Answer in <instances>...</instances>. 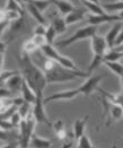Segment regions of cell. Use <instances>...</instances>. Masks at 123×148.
Masks as SVG:
<instances>
[{
    "instance_id": "cell-1",
    "label": "cell",
    "mask_w": 123,
    "mask_h": 148,
    "mask_svg": "<svg viewBox=\"0 0 123 148\" xmlns=\"http://www.w3.org/2000/svg\"><path fill=\"white\" fill-rule=\"evenodd\" d=\"M18 62L20 64V75L23 79L35 92L36 95H44V89L48 84L43 70L33 62L29 54L24 52L20 53Z\"/></svg>"
},
{
    "instance_id": "cell-2",
    "label": "cell",
    "mask_w": 123,
    "mask_h": 148,
    "mask_svg": "<svg viewBox=\"0 0 123 148\" xmlns=\"http://www.w3.org/2000/svg\"><path fill=\"white\" fill-rule=\"evenodd\" d=\"M42 70L45 75L46 84L54 83H68L72 82L77 78H88L89 75L81 70H71L68 68L62 67L61 64L51 60L49 58L43 62Z\"/></svg>"
},
{
    "instance_id": "cell-3",
    "label": "cell",
    "mask_w": 123,
    "mask_h": 148,
    "mask_svg": "<svg viewBox=\"0 0 123 148\" xmlns=\"http://www.w3.org/2000/svg\"><path fill=\"white\" fill-rule=\"evenodd\" d=\"M90 47H92V51H93V60L89 64L88 74H92L103 63L104 54L109 49L105 37L102 35H97V34L90 37Z\"/></svg>"
},
{
    "instance_id": "cell-4",
    "label": "cell",
    "mask_w": 123,
    "mask_h": 148,
    "mask_svg": "<svg viewBox=\"0 0 123 148\" xmlns=\"http://www.w3.org/2000/svg\"><path fill=\"white\" fill-rule=\"evenodd\" d=\"M35 125H36V121H35L33 114H29L26 119L22 120L20 124L18 125V129H19L18 148H28L31 139L34 135Z\"/></svg>"
},
{
    "instance_id": "cell-5",
    "label": "cell",
    "mask_w": 123,
    "mask_h": 148,
    "mask_svg": "<svg viewBox=\"0 0 123 148\" xmlns=\"http://www.w3.org/2000/svg\"><path fill=\"white\" fill-rule=\"evenodd\" d=\"M96 33H97V26H95V25H87V26H84L81 28H78L74 32V34H72L71 36L67 37V38L62 40L60 42H58L57 47L67 48V47L76 43V42H79V41H83V40H86V38H90V37L94 36Z\"/></svg>"
},
{
    "instance_id": "cell-6",
    "label": "cell",
    "mask_w": 123,
    "mask_h": 148,
    "mask_svg": "<svg viewBox=\"0 0 123 148\" xmlns=\"http://www.w3.org/2000/svg\"><path fill=\"white\" fill-rule=\"evenodd\" d=\"M40 50L42 51V53H43V56L45 58H49L51 60L55 61L57 63L61 64L62 67L68 68V69H71V70H79L78 67L76 66V63L71 59H69L68 57H64V56L60 54L58 52V50L55 49L53 45L45 43L43 47L40 48Z\"/></svg>"
},
{
    "instance_id": "cell-7",
    "label": "cell",
    "mask_w": 123,
    "mask_h": 148,
    "mask_svg": "<svg viewBox=\"0 0 123 148\" xmlns=\"http://www.w3.org/2000/svg\"><path fill=\"white\" fill-rule=\"evenodd\" d=\"M36 123L51 124L49 118L45 112V103H44V95H36V99L33 103V112H32Z\"/></svg>"
},
{
    "instance_id": "cell-8",
    "label": "cell",
    "mask_w": 123,
    "mask_h": 148,
    "mask_svg": "<svg viewBox=\"0 0 123 148\" xmlns=\"http://www.w3.org/2000/svg\"><path fill=\"white\" fill-rule=\"evenodd\" d=\"M78 95H81V90L79 87L76 89L61 90V92H57L50 95L48 97H44V103L48 104L49 102H54V101H70V99H76Z\"/></svg>"
},
{
    "instance_id": "cell-9",
    "label": "cell",
    "mask_w": 123,
    "mask_h": 148,
    "mask_svg": "<svg viewBox=\"0 0 123 148\" xmlns=\"http://www.w3.org/2000/svg\"><path fill=\"white\" fill-rule=\"evenodd\" d=\"M104 77H105V75H97V76H90V77H88L86 82L79 86L80 90H81V94L85 95L86 97L90 96L94 93V90L97 89L98 84L102 82V79Z\"/></svg>"
},
{
    "instance_id": "cell-10",
    "label": "cell",
    "mask_w": 123,
    "mask_h": 148,
    "mask_svg": "<svg viewBox=\"0 0 123 148\" xmlns=\"http://www.w3.org/2000/svg\"><path fill=\"white\" fill-rule=\"evenodd\" d=\"M103 101V106H104V115H109V118L113 120L114 122L120 121L123 118V110L121 106L113 104L111 102H109L106 99H102Z\"/></svg>"
},
{
    "instance_id": "cell-11",
    "label": "cell",
    "mask_w": 123,
    "mask_h": 148,
    "mask_svg": "<svg viewBox=\"0 0 123 148\" xmlns=\"http://www.w3.org/2000/svg\"><path fill=\"white\" fill-rule=\"evenodd\" d=\"M86 18L89 25H95V26H98L99 24L121 21L119 15H114V14H104V15H92L90 14V15H87Z\"/></svg>"
},
{
    "instance_id": "cell-12",
    "label": "cell",
    "mask_w": 123,
    "mask_h": 148,
    "mask_svg": "<svg viewBox=\"0 0 123 148\" xmlns=\"http://www.w3.org/2000/svg\"><path fill=\"white\" fill-rule=\"evenodd\" d=\"M87 16V9L86 8H81V7H74V10L69 12L66 17V24L67 25H72L74 23H78L80 21H83L84 18H86Z\"/></svg>"
},
{
    "instance_id": "cell-13",
    "label": "cell",
    "mask_w": 123,
    "mask_h": 148,
    "mask_svg": "<svg viewBox=\"0 0 123 148\" xmlns=\"http://www.w3.org/2000/svg\"><path fill=\"white\" fill-rule=\"evenodd\" d=\"M22 82H23V77H22L20 73H16V74L10 76V77L6 80V83H5V88H7L9 92L20 90Z\"/></svg>"
},
{
    "instance_id": "cell-14",
    "label": "cell",
    "mask_w": 123,
    "mask_h": 148,
    "mask_svg": "<svg viewBox=\"0 0 123 148\" xmlns=\"http://www.w3.org/2000/svg\"><path fill=\"white\" fill-rule=\"evenodd\" d=\"M122 27L123 26L120 22L115 23V24L112 26L111 29L107 32V34L104 36L105 37V41H106V44H107V48H110V49L114 48L115 40H116V37H118V35H119V33H120V31H121Z\"/></svg>"
},
{
    "instance_id": "cell-15",
    "label": "cell",
    "mask_w": 123,
    "mask_h": 148,
    "mask_svg": "<svg viewBox=\"0 0 123 148\" xmlns=\"http://www.w3.org/2000/svg\"><path fill=\"white\" fill-rule=\"evenodd\" d=\"M89 119V115L86 114L84 118H79L74 121V125H72V131H74V137L76 140H78L83 135H85V128H86L87 121Z\"/></svg>"
},
{
    "instance_id": "cell-16",
    "label": "cell",
    "mask_w": 123,
    "mask_h": 148,
    "mask_svg": "<svg viewBox=\"0 0 123 148\" xmlns=\"http://www.w3.org/2000/svg\"><path fill=\"white\" fill-rule=\"evenodd\" d=\"M20 92H22V99H24V102L33 104L36 99V94L35 92L29 87V85L23 79L22 82V86H20Z\"/></svg>"
},
{
    "instance_id": "cell-17",
    "label": "cell",
    "mask_w": 123,
    "mask_h": 148,
    "mask_svg": "<svg viewBox=\"0 0 123 148\" xmlns=\"http://www.w3.org/2000/svg\"><path fill=\"white\" fill-rule=\"evenodd\" d=\"M50 24L53 26V28L55 29V32H57L58 35L63 34V33L66 32V29H67V26H68V25L66 24L64 17L61 16V15H60V16H59V15L53 16L52 19H51V23H50Z\"/></svg>"
},
{
    "instance_id": "cell-18",
    "label": "cell",
    "mask_w": 123,
    "mask_h": 148,
    "mask_svg": "<svg viewBox=\"0 0 123 148\" xmlns=\"http://www.w3.org/2000/svg\"><path fill=\"white\" fill-rule=\"evenodd\" d=\"M52 5H55L61 16H67L74 10V6L68 0H52Z\"/></svg>"
},
{
    "instance_id": "cell-19",
    "label": "cell",
    "mask_w": 123,
    "mask_h": 148,
    "mask_svg": "<svg viewBox=\"0 0 123 148\" xmlns=\"http://www.w3.org/2000/svg\"><path fill=\"white\" fill-rule=\"evenodd\" d=\"M25 8H26V10L28 12V14H29L35 21H37L38 24L46 25V19L44 18L43 14L40 12L36 7H34V6H33L32 3H29V2H25Z\"/></svg>"
},
{
    "instance_id": "cell-20",
    "label": "cell",
    "mask_w": 123,
    "mask_h": 148,
    "mask_svg": "<svg viewBox=\"0 0 123 148\" xmlns=\"http://www.w3.org/2000/svg\"><path fill=\"white\" fill-rule=\"evenodd\" d=\"M52 144H53V140L42 138L37 135H33L29 143V145L33 148H50L52 146Z\"/></svg>"
},
{
    "instance_id": "cell-21",
    "label": "cell",
    "mask_w": 123,
    "mask_h": 148,
    "mask_svg": "<svg viewBox=\"0 0 123 148\" xmlns=\"http://www.w3.org/2000/svg\"><path fill=\"white\" fill-rule=\"evenodd\" d=\"M80 2L85 6L87 12H92V15H104V14H107L103 9V7L99 3H95V2H92V1H88V0H80Z\"/></svg>"
},
{
    "instance_id": "cell-22",
    "label": "cell",
    "mask_w": 123,
    "mask_h": 148,
    "mask_svg": "<svg viewBox=\"0 0 123 148\" xmlns=\"http://www.w3.org/2000/svg\"><path fill=\"white\" fill-rule=\"evenodd\" d=\"M103 7V9L107 14L110 12H123V1L120 0V1H116V2H104L100 5Z\"/></svg>"
},
{
    "instance_id": "cell-23",
    "label": "cell",
    "mask_w": 123,
    "mask_h": 148,
    "mask_svg": "<svg viewBox=\"0 0 123 148\" xmlns=\"http://www.w3.org/2000/svg\"><path fill=\"white\" fill-rule=\"evenodd\" d=\"M52 125H53V130H54V134H55L57 138L58 139H64L66 136H67L64 122L62 121L61 119H59V120H57Z\"/></svg>"
},
{
    "instance_id": "cell-24",
    "label": "cell",
    "mask_w": 123,
    "mask_h": 148,
    "mask_svg": "<svg viewBox=\"0 0 123 148\" xmlns=\"http://www.w3.org/2000/svg\"><path fill=\"white\" fill-rule=\"evenodd\" d=\"M123 58V52H120L118 50L113 49L107 50L104 54V58H103V62L104 61H119V59Z\"/></svg>"
},
{
    "instance_id": "cell-25",
    "label": "cell",
    "mask_w": 123,
    "mask_h": 148,
    "mask_svg": "<svg viewBox=\"0 0 123 148\" xmlns=\"http://www.w3.org/2000/svg\"><path fill=\"white\" fill-rule=\"evenodd\" d=\"M24 2H29L34 7H36L41 12L46 10L52 5V0H24Z\"/></svg>"
},
{
    "instance_id": "cell-26",
    "label": "cell",
    "mask_w": 123,
    "mask_h": 148,
    "mask_svg": "<svg viewBox=\"0 0 123 148\" xmlns=\"http://www.w3.org/2000/svg\"><path fill=\"white\" fill-rule=\"evenodd\" d=\"M103 63H104L111 71H113L116 76L121 77L123 75V64L120 63L119 61H104Z\"/></svg>"
},
{
    "instance_id": "cell-27",
    "label": "cell",
    "mask_w": 123,
    "mask_h": 148,
    "mask_svg": "<svg viewBox=\"0 0 123 148\" xmlns=\"http://www.w3.org/2000/svg\"><path fill=\"white\" fill-rule=\"evenodd\" d=\"M25 25H26V23H25V21H24V17H19L18 19L14 21V22H12V23L9 24L10 32H12V34L19 33V32H22L25 28Z\"/></svg>"
},
{
    "instance_id": "cell-28",
    "label": "cell",
    "mask_w": 123,
    "mask_h": 148,
    "mask_svg": "<svg viewBox=\"0 0 123 148\" xmlns=\"http://www.w3.org/2000/svg\"><path fill=\"white\" fill-rule=\"evenodd\" d=\"M5 9H6V10H12V12H19L22 16H24V14H25V8H23V7H22L17 1H15V0H7L6 6H5Z\"/></svg>"
},
{
    "instance_id": "cell-29",
    "label": "cell",
    "mask_w": 123,
    "mask_h": 148,
    "mask_svg": "<svg viewBox=\"0 0 123 148\" xmlns=\"http://www.w3.org/2000/svg\"><path fill=\"white\" fill-rule=\"evenodd\" d=\"M57 32H55V29L53 28V26L51 24H49L46 26V31H45V34H44V37H45V41H46V43L48 44H51V45H53V43H54V40H55V37H57Z\"/></svg>"
},
{
    "instance_id": "cell-30",
    "label": "cell",
    "mask_w": 123,
    "mask_h": 148,
    "mask_svg": "<svg viewBox=\"0 0 123 148\" xmlns=\"http://www.w3.org/2000/svg\"><path fill=\"white\" fill-rule=\"evenodd\" d=\"M37 49H38V48L36 47V44L33 42L32 38H29V40L25 41V43L23 44V51H22V52H24L26 54H31L32 52H34V51Z\"/></svg>"
},
{
    "instance_id": "cell-31",
    "label": "cell",
    "mask_w": 123,
    "mask_h": 148,
    "mask_svg": "<svg viewBox=\"0 0 123 148\" xmlns=\"http://www.w3.org/2000/svg\"><path fill=\"white\" fill-rule=\"evenodd\" d=\"M29 106H31V104H29V103L24 102L23 104H20V105L17 108V112L19 113V115H20L22 120L26 119V118L29 115Z\"/></svg>"
},
{
    "instance_id": "cell-32",
    "label": "cell",
    "mask_w": 123,
    "mask_h": 148,
    "mask_svg": "<svg viewBox=\"0 0 123 148\" xmlns=\"http://www.w3.org/2000/svg\"><path fill=\"white\" fill-rule=\"evenodd\" d=\"M77 141H78V147L77 148H95L86 135H83Z\"/></svg>"
},
{
    "instance_id": "cell-33",
    "label": "cell",
    "mask_w": 123,
    "mask_h": 148,
    "mask_svg": "<svg viewBox=\"0 0 123 148\" xmlns=\"http://www.w3.org/2000/svg\"><path fill=\"white\" fill-rule=\"evenodd\" d=\"M5 10H6V9H5ZM19 17H24V16H22L19 12H17L6 10V21H8L9 23H12V22H14V21L18 19Z\"/></svg>"
},
{
    "instance_id": "cell-34",
    "label": "cell",
    "mask_w": 123,
    "mask_h": 148,
    "mask_svg": "<svg viewBox=\"0 0 123 148\" xmlns=\"http://www.w3.org/2000/svg\"><path fill=\"white\" fill-rule=\"evenodd\" d=\"M9 121L12 122V124L15 127V128H18V125H19V124H20V122H22V118H20L19 113H18L17 111L15 112L12 116H10Z\"/></svg>"
},
{
    "instance_id": "cell-35",
    "label": "cell",
    "mask_w": 123,
    "mask_h": 148,
    "mask_svg": "<svg viewBox=\"0 0 123 148\" xmlns=\"http://www.w3.org/2000/svg\"><path fill=\"white\" fill-rule=\"evenodd\" d=\"M32 40H33V42L36 44V47L38 48V49H40L41 47H43V45L46 43V41H45V37L42 36V35H33Z\"/></svg>"
},
{
    "instance_id": "cell-36",
    "label": "cell",
    "mask_w": 123,
    "mask_h": 148,
    "mask_svg": "<svg viewBox=\"0 0 123 148\" xmlns=\"http://www.w3.org/2000/svg\"><path fill=\"white\" fill-rule=\"evenodd\" d=\"M45 31H46V25L37 24L36 26L34 27L33 34H34V35H42V36H44Z\"/></svg>"
},
{
    "instance_id": "cell-37",
    "label": "cell",
    "mask_w": 123,
    "mask_h": 148,
    "mask_svg": "<svg viewBox=\"0 0 123 148\" xmlns=\"http://www.w3.org/2000/svg\"><path fill=\"white\" fill-rule=\"evenodd\" d=\"M9 24H10V23H9L8 21H1V22H0V35L9 27Z\"/></svg>"
},
{
    "instance_id": "cell-38",
    "label": "cell",
    "mask_w": 123,
    "mask_h": 148,
    "mask_svg": "<svg viewBox=\"0 0 123 148\" xmlns=\"http://www.w3.org/2000/svg\"><path fill=\"white\" fill-rule=\"evenodd\" d=\"M9 134L2 129H0V141H8L9 140Z\"/></svg>"
},
{
    "instance_id": "cell-39",
    "label": "cell",
    "mask_w": 123,
    "mask_h": 148,
    "mask_svg": "<svg viewBox=\"0 0 123 148\" xmlns=\"http://www.w3.org/2000/svg\"><path fill=\"white\" fill-rule=\"evenodd\" d=\"M122 42H123V27L121 28V31H120L119 35H118L116 40H115V43H114V48H115V47H118V45H120Z\"/></svg>"
},
{
    "instance_id": "cell-40",
    "label": "cell",
    "mask_w": 123,
    "mask_h": 148,
    "mask_svg": "<svg viewBox=\"0 0 123 148\" xmlns=\"http://www.w3.org/2000/svg\"><path fill=\"white\" fill-rule=\"evenodd\" d=\"M6 50H7V43L0 41V54H5Z\"/></svg>"
},
{
    "instance_id": "cell-41",
    "label": "cell",
    "mask_w": 123,
    "mask_h": 148,
    "mask_svg": "<svg viewBox=\"0 0 123 148\" xmlns=\"http://www.w3.org/2000/svg\"><path fill=\"white\" fill-rule=\"evenodd\" d=\"M0 148H18V143H9Z\"/></svg>"
},
{
    "instance_id": "cell-42",
    "label": "cell",
    "mask_w": 123,
    "mask_h": 148,
    "mask_svg": "<svg viewBox=\"0 0 123 148\" xmlns=\"http://www.w3.org/2000/svg\"><path fill=\"white\" fill-rule=\"evenodd\" d=\"M72 145H74V141H72V140H70V141L64 143L60 148H71L72 147Z\"/></svg>"
},
{
    "instance_id": "cell-43",
    "label": "cell",
    "mask_w": 123,
    "mask_h": 148,
    "mask_svg": "<svg viewBox=\"0 0 123 148\" xmlns=\"http://www.w3.org/2000/svg\"><path fill=\"white\" fill-rule=\"evenodd\" d=\"M1 21H6V10H5V8L0 9V22Z\"/></svg>"
},
{
    "instance_id": "cell-44",
    "label": "cell",
    "mask_w": 123,
    "mask_h": 148,
    "mask_svg": "<svg viewBox=\"0 0 123 148\" xmlns=\"http://www.w3.org/2000/svg\"><path fill=\"white\" fill-rule=\"evenodd\" d=\"M68 1H69V2H71L74 7H80V5H81L80 0H68Z\"/></svg>"
},
{
    "instance_id": "cell-45",
    "label": "cell",
    "mask_w": 123,
    "mask_h": 148,
    "mask_svg": "<svg viewBox=\"0 0 123 148\" xmlns=\"http://www.w3.org/2000/svg\"><path fill=\"white\" fill-rule=\"evenodd\" d=\"M3 62H5V54H0V71H2Z\"/></svg>"
},
{
    "instance_id": "cell-46",
    "label": "cell",
    "mask_w": 123,
    "mask_h": 148,
    "mask_svg": "<svg viewBox=\"0 0 123 148\" xmlns=\"http://www.w3.org/2000/svg\"><path fill=\"white\" fill-rule=\"evenodd\" d=\"M115 50H118V51H120V52H123V42L120 44V45H118V47H115L114 48Z\"/></svg>"
},
{
    "instance_id": "cell-47",
    "label": "cell",
    "mask_w": 123,
    "mask_h": 148,
    "mask_svg": "<svg viewBox=\"0 0 123 148\" xmlns=\"http://www.w3.org/2000/svg\"><path fill=\"white\" fill-rule=\"evenodd\" d=\"M15 1H17V2H18V3H19V5L22 6V7H23V8H25V2H24V0H15Z\"/></svg>"
},
{
    "instance_id": "cell-48",
    "label": "cell",
    "mask_w": 123,
    "mask_h": 148,
    "mask_svg": "<svg viewBox=\"0 0 123 148\" xmlns=\"http://www.w3.org/2000/svg\"><path fill=\"white\" fill-rule=\"evenodd\" d=\"M118 15H119V17L121 18V21H123V12H120L119 14H118Z\"/></svg>"
},
{
    "instance_id": "cell-49",
    "label": "cell",
    "mask_w": 123,
    "mask_h": 148,
    "mask_svg": "<svg viewBox=\"0 0 123 148\" xmlns=\"http://www.w3.org/2000/svg\"><path fill=\"white\" fill-rule=\"evenodd\" d=\"M121 82H122V89H121V94L123 95V75L121 76Z\"/></svg>"
},
{
    "instance_id": "cell-50",
    "label": "cell",
    "mask_w": 123,
    "mask_h": 148,
    "mask_svg": "<svg viewBox=\"0 0 123 148\" xmlns=\"http://www.w3.org/2000/svg\"><path fill=\"white\" fill-rule=\"evenodd\" d=\"M88 1H92V2H95V3H99V0H88Z\"/></svg>"
},
{
    "instance_id": "cell-51",
    "label": "cell",
    "mask_w": 123,
    "mask_h": 148,
    "mask_svg": "<svg viewBox=\"0 0 123 148\" xmlns=\"http://www.w3.org/2000/svg\"><path fill=\"white\" fill-rule=\"evenodd\" d=\"M113 148H116V146H115V145H114V146H113Z\"/></svg>"
},
{
    "instance_id": "cell-52",
    "label": "cell",
    "mask_w": 123,
    "mask_h": 148,
    "mask_svg": "<svg viewBox=\"0 0 123 148\" xmlns=\"http://www.w3.org/2000/svg\"><path fill=\"white\" fill-rule=\"evenodd\" d=\"M122 1H123V0H122Z\"/></svg>"
}]
</instances>
